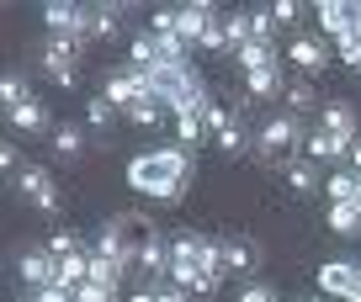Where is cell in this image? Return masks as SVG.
Here are the masks:
<instances>
[{
    "mask_svg": "<svg viewBox=\"0 0 361 302\" xmlns=\"http://www.w3.org/2000/svg\"><path fill=\"white\" fill-rule=\"evenodd\" d=\"M128 186L149 201H180L186 186H192V154L180 144L165 149H144V154L128 159Z\"/></svg>",
    "mask_w": 361,
    "mask_h": 302,
    "instance_id": "1",
    "label": "cell"
},
{
    "mask_svg": "<svg viewBox=\"0 0 361 302\" xmlns=\"http://www.w3.org/2000/svg\"><path fill=\"white\" fill-rule=\"evenodd\" d=\"M303 117L282 112V117H266V127L255 133V154L266 165H293V149H303Z\"/></svg>",
    "mask_w": 361,
    "mask_h": 302,
    "instance_id": "2",
    "label": "cell"
},
{
    "mask_svg": "<svg viewBox=\"0 0 361 302\" xmlns=\"http://www.w3.org/2000/svg\"><path fill=\"white\" fill-rule=\"evenodd\" d=\"M16 191H22V196L32 201L43 218H59V213H64V196H59L54 175H48V170H37V165H27L22 175H16Z\"/></svg>",
    "mask_w": 361,
    "mask_h": 302,
    "instance_id": "3",
    "label": "cell"
},
{
    "mask_svg": "<svg viewBox=\"0 0 361 302\" xmlns=\"http://www.w3.org/2000/svg\"><path fill=\"white\" fill-rule=\"evenodd\" d=\"M319 291L340 302H361V265L356 260H324L319 265Z\"/></svg>",
    "mask_w": 361,
    "mask_h": 302,
    "instance_id": "4",
    "label": "cell"
},
{
    "mask_svg": "<svg viewBox=\"0 0 361 302\" xmlns=\"http://www.w3.org/2000/svg\"><path fill=\"white\" fill-rule=\"evenodd\" d=\"M102 96L112 101L117 112H128V106H133V101L154 96V90H149V75H144V69H112V75L102 80Z\"/></svg>",
    "mask_w": 361,
    "mask_h": 302,
    "instance_id": "5",
    "label": "cell"
},
{
    "mask_svg": "<svg viewBox=\"0 0 361 302\" xmlns=\"http://www.w3.org/2000/svg\"><path fill=\"white\" fill-rule=\"evenodd\" d=\"M85 16H90V6H75V0H48L43 6L48 37H75V43H85Z\"/></svg>",
    "mask_w": 361,
    "mask_h": 302,
    "instance_id": "6",
    "label": "cell"
},
{
    "mask_svg": "<svg viewBox=\"0 0 361 302\" xmlns=\"http://www.w3.org/2000/svg\"><path fill=\"white\" fill-rule=\"evenodd\" d=\"M75 58H80V43H75V37H48L43 54H37V64H43L48 80H59V85H75Z\"/></svg>",
    "mask_w": 361,
    "mask_h": 302,
    "instance_id": "7",
    "label": "cell"
},
{
    "mask_svg": "<svg viewBox=\"0 0 361 302\" xmlns=\"http://www.w3.org/2000/svg\"><path fill=\"white\" fill-rule=\"evenodd\" d=\"M133 270H138V276H144V287H149V281H154V276H170V244H165V239L154 234V228H149V234L138 239Z\"/></svg>",
    "mask_w": 361,
    "mask_h": 302,
    "instance_id": "8",
    "label": "cell"
},
{
    "mask_svg": "<svg viewBox=\"0 0 361 302\" xmlns=\"http://www.w3.org/2000/svg\"><path fill=\"white\" fill-rule=\"evenodd\" d=\"M16 276H22L32 291H48V287H54V276H59V260L48 255V249H27V255L16 260Z\"/></svg>",
    "mask_w": 361,
    "mask_h": 302,
    "instance_id": "9",
    "label": "cell"
},
{
    "mask_svg": "<svg viewBox=\"0 0 361 302\" xmlns=\"http://www.w3.org/2000/svg\"><path fill=\"white\" fill-rule=\"evenodd\" d=\"M260 270V244L255 239H224V276H255Z\"/></svg>",
    "mask_w": 361,
    "mask_h": 302,
    "instance_id": "10",
    "label": "cell"
},
{
    "mask_svg": "<svg viewBox=\"0 0 361 302\" xmlns=\"http://www.w3.org/2000/svg\"><path fill=\"white\" fill-rule=\"evenodd\" d=\"M213 16H218V6H207V0H197V6H176V32H180V43L197 48Z\"/></svg>",
    "mask_w": 361,
    "mask_h": 302,
    "instance_id": "11",
    "label": "cell"
},
{
    "mask_svg": "<svg viewBox=\"0 0 361 302\" xmlns=\"http://www.w3.org/2000/svg\"><path fill=\"white\" fill-rule=\"evenodd\" d=\"M287 58H293V64L303 69V75H324V69H329V58H335V54H329V48L319 43V37H293Z\"/></svg>",
    "mask_w": 361,
    "mask_h": 302,
    "instance_id": "12",
    "label": "cell"
},
{
    "mask_svg": "<svg viewBox=\"0 0 361 302\" xmlns=\"http://www.w3.org/2000/svg\"><path fill=\"white\" fill-rule=\"evenodd\" d=\"M324 196H329V207H356V213H361V175H356V170H335V175H324Z\"/></svg>",
    "mask_w": 361,
    "mask_h": 302,
    "instance_id": "13",
    "label": "cell"
},
{
    "mask_svg": "<svg viewBox=\"0 0 361 302\" xmlns=\"http://www.w3.org/2000/svg\"><path fill=\"white\" fill-rule=\"evenodd\" d=\"M6 117H11V133H54V117H48V106L37 96L22 101V106H11Z\"/></svg>",
    "mask_w": 361,
    "mask_h": 302,
    "instance_id": "14",
    "label": "cell"
},
{
    "mask_svg": "<svg viewBox=\"0 0 361 302\" xmlns=\"http://www.w3.org/2000/svg\"><path fill=\"white\" fill-rule=\"evenodd\" d=\"M314 11H319V27H324V32H335V37L356 32V6H345V0H319Z\"/></svg>",
    "mask_w": 361,
    "mask_h": 302,
    "instance_id": "15",
    "label": "cell"
},
{
    "mask_svg": "<svg viewBox=\"0 0 361 302\" xmlns=\"http://www.w3.org/2000/svg\"><path fill=\"white\" fill-rule=\"evenodd\" d=\"M319 127H324V133H335V138H345V144H356V138H361V133H356V106H350V101H329Z\"/></svg>",
    "mask_w": 361,
    "mask_h": 302,
    "instance_id": "16",
    "label": "cell"
},
{
    "mask_svg": "<svg viewBox=\"0 0 361 302\" xmlns=\"http://www.w3.org/2000/svg\"><path fill=\"white\" fill-rule=\"evenodd\" d=\"M245 96H250V101L287 96V85H282V69H276V64H266V69H250V75H245Z\"/></svg>",
    "mask_w": 361,
    "mask_h": 302,
    "instance_id": "17",
    "label": "cell"
},
{
    "mask_svg": "<svg viewBox=\"0 0 361 302\" xmlns=\"http://www.w3.org/2000/svg\"><path fill=\"white\" fill-rule=\"evenodd\" d=\"M303 154L308 159H350V144L335 133H324V127H314V133L303 138Z\"/></svg>",
    "mask_w": 361,
    "mask_h": 302,
    "instance_id": "18",
    "label": "cell"
},
{
    "mask_svg": "<svg viewBox=\"0 0 361 302\" xmlns=\"http://www.w3.org/2000/svg\"><path fill=\"white\" fill-rule=\"evenodd\" d=\"M319 186H324V175L314 170V159H293V165H287V191H293V196H314Z\"/></svg>",
    "mask_w": 361,
    "mask_h": 302,
    "instance_id": "19",
    "label": "cell"
},
{
    "mask_svg": "<svg viewBox=\"0 0 361 302\" xmlns=\"http://www.w3.org/2000/svg\"><path fill=\"white\" fill-rule=\"evenodd\" d=\"M117 37V6H90L85 16V43H106Z\"/></svg>",
    "mask_w": 361,
    "mask_h": 302,
    "instance_id": "20",
    "label": "cell"
},
{
    "mask_svg": "<svg viewBox=\"0 0 361 302\" xmlns=\"http://www.w3.org/2000/svg\"><path fill=\"white\" fill-rule=\"evenodd\" d=\"M54 154L59 159H80V154H85V133H80L75 122H59L54 127Z\"/></svg>",
    "mask_w": 361,
    "mask_h": 302,
    "instance_id": "21",
    "label": "cell"
},
{
    "mask_svg": "<svg viewBox=\"0 0 361 302\" xmlns=\"http://www.w3.org/2000/svg\"><path fill=\"white\" fill-rule=\"evenodd\" d=\"M176 138H180V149H186V154H197V144L207 138L202 112H180V117H176Z\"/></svg>",
    "mask_w": 361,
    "mask_h": 302,
    "instance_id": "22",
    "label": "cell"
},
{
    "mask_svg": "<svg viewBox=\"0 0 361 302\" xmlns=\"http://www.w3.org/2000/svg\"><path fill=\"white\" fill-rule=\"evenodd\" d=\"M123 117H128L133 127H159V117H165V101H159V96H144V101H133Z\"/></svg>",
    "mask_w": 361,
    "mask_h": 302,
    "instance_id": "23",
    "label": "cell"
},
{
    "mask_svg": "<svg viewBox=\"0 0 361 302\" xmlns=\"http://www.w3.org/2000/svg\"><path fill=\"white\" fill-rule=\"evenodd\" d=\"M314 106H319L314 80H293V85H287V112H293V117H308Z\"/></svg>",
    "mask_w": 361,
    "mask_h": 302,
    "instance_id": "24",
    "label": "cell"
},
{
    "mask_svg": "<svg viewBox=\"0 0 361 302\" xmlns=\"http://www.w3.org/2000/svg\"><path fill=\"white\" fill-rule=\"evenodd\" d=\"M234 64L245 69V75H250V69H266V64H276V48H271V43H245L234 54Z\"/></svg>",
    "mask_w": 361,
    "mask_h": 302,
    "instance_id": "25",
    "label": "cell"
},
{
    "mask_svg": "<svg viewBox=\"0 0 361 302\" xmlns=\"http://www.w3.org/2000/svg\"><path fill=\"white\" fill-rule=\"evenodd\" d=\"M90 281L117 297V287H123V265H112V260H102V255H90Z\"/></svg>",
    "mask_w": 361,
    "mask_h": 302,
    "instance_id": "26",
    "label": "cell"
},
{
    "mask_svg": "<svg viewBox=\"0 0 361 302\" xmlns=\"http://www.w3.org/2000/svg\"><path fill=\"white\" fill-rule=\"evenodd\" d=\"M213 144H218V149H224V154H228V159H239V154H245V149H255V138H250V133H245V127H239V122H228V127H224V133H218V138H213Z\"/></svg>",
    "mask_w": 361,
    "mask_h": 302,
    "instance_id": "27",
    "label": "cell"
},
{
    "mask_svg": "<svg viewBox=\"0 0 361 302\" xmlns=\"http://www.w3.org/2000/svg\"><path fill=\"white\" fill-rule=\"evenodd\" d=\"M117 117H123V112H117V106H112L106 96H90V101H85V122H90V127H102V133H106V127H112Z\"/></svg>",
    "mask_w": 361,
    "mask_h": 302,
    "instance_id": "28",
    "label": "cell"
},
{
    "mask_svg": "<svg viewBox=\"0 0 361 302\" xmlns=\"http://www.w3.org/2000/svg\"><path fill=\"white\" fill-rule=\"evenodd\" d=\"M0 101H6V112L22 106V101H32V90H27V80L16 75V69H6V80H0Z\"/></svg>",
    "mask_w": 361,
    "mask_h": 302,
    "instance_id": "29",
    "label": "cell"
},
{
    "mask_svg": "<svg viewBox=\"0 0 361 302\" xmlns=\"http://www.w3.org/2000/svg\"><path fill=\"white\" fill-rule=\"evenodd\" d=\"M329 228H335L340 239H356L361 234V213L356 207H329Z\"/></svg>",
    "mask_w": 361,
    "mask_h": 302,
    "instance_id": "30",
    "label": "cell"
},
{
    "mask_svg": "<svg viewBox=\"0 0 361 302\" xmlns=\"http://www.w3.org/2000/svg\"><path fill=\"white\" fill-rule=\"evenodd\" d=\"M197 48H202V54H224V48H228V22H224V16L207 22V32H202V43H197Z\"/></svg>",
    "mask_w": 361,
    "mask_h": 302,
    "instance_id": "31",
    "label": "cell"
},
{
    "mask_svg": "<svg viewBox=\"0 0 361 302\" xmlns=\"http://www.w3.org/2000/svg\"><path fill=\"white\" fill-rule=\"evenodd\" d=\"M335 58H340L345 69H356V75H361V32H345V37H340Z\"/></svg>",
    "mask_w": 361,
    "mask_h": 302,
    "instance_id": "32",
    "label": "cell"
},
{
    "mask_svg": "<svg viewBox=\"0 0 361 302\" xmlns=\"http://www.w3.org/2000/svg\"><path fill=\"white\" fill-rule=\"evenodd\" d=\"M228 122H234V117H228L224 112V106H218V101L213 96H207V106H202V127H207V138H218V133H224V127Z\"/></svg>",
    "mask_w": 361,
    "mask_h": 302,
    "instance_id": "33",
    "label": "cell"
},
{
    "mask_svg": "<svg viewBox=\"0 0 361 302\" xmlns=\"http://www.w3.org/2000/svg\"><path fill=\"white\" fill-rule=\"evenodd\" d=\"M303 11H308V6H298V0H276V6H271L276 27H298V22H303Z\"/></svg>",
    "mask_w": 361,
    "mask_h": 302,
    "instance_id": "34",
    "label": "cell"
},
{
    "mask_svg": "<svg viewBox=\"0 0 361 302\" xmlns=\"http://www.w3.org/2000/svg\"><path fill=\"white\" fill-rule=\"evenodd\" d=\"M0 170H6V175H22V149H16V138H6V144H0Z\"/></svg>",
    "mask_w": 361,
    "mask_h": 302,
    "instance_id": "35",
    "label": "cell"
},
{
    "mask_svg": "<svg viewBox=\"0 0 361 302\" xmlns=\"http://www.w3.org/2000/svg\"><path fill=\"white\" fill-rule=\"evenodd\" d=\"M48 255H54V260L80 255V239H75V234H54V239H48Z\"/></svg>",
    "mask_w": 361,
    "mask_h": 302,
    "instance_id": "36",
    "label": "cell"
},
{
    "mask_svg": "<svg viewBox=\"0 0 361 302\" xmlns=\"http://www.w3.org/2000/svg\"><path fill=\"white\" fill-rule=\"evenodd\" d=\"M250 22H255V43H271V37H276V16L271 11H250Z\"/></svg>",
    "mask_w": 361,
    "mask_h": 302,
    "instance_id": "37",
    "label": "cell"
},
{
    "mask_svg": "<svg viewBox=\"0 0 361 302\" xmlns=\"http://www.w3.org/2000/svg\"><path fill=\"white\" fill-rule=\"evenodd\" d=\"M239 302H276V291H271L266 281H245V291H239Z\"/></svg>",
    "mask_w": 361,
    "mask_h": 302,
    "instance_id": "38",
    "label": "cell"
},
{
    "mask_svg": "<svg viewBox=\"0 0 361 302\" xmlns=\"http://www.w3.org/2000/svg\"><path fill=\"white\" fill-rule=\"evenodd\" d=\"M218 281H224V276H213V270H202V276H197V287H192V297H213V291H218Z\"/></svg>",
    "mask_w": 361,
    "mask_h": 302,
    "instance_id": "39",
    "label": "cell"
},
{
    "mask_svg": "<svg viewBox=\"0 0 361 302\" xmlns=\"http://www.w3.org/2000/svg\"><path fill=\"white\" fill-rule=\"evenodd\" d=\"M159 302H186V291H180L176 281H170V287H159Z\"/></svg>",
    "mask_w": 361,
    "mask_h": 302,
    "instance_id": "40",
    "label": "cell"
},
{
    "mask_svg": "<svg viewBox=\"0 0 361 302\" xmlns=\"http://www.w3.org/2000/svg\"><path fill=\"white\" fill-rule=\"evenodd\" d=\"M128 302H159V287H138V291H133Z\"/></svg>",
    "mask_w": 361,
    "mask_h": 302,
    "instance_id": "41",
    "label": "cell"
},
{
    "mask_svg": "<svg viewBox=\"0 0 361 302\" xmlns=\"http://www.w3.org/2000/svg\"><path fill=\"white\" fill-rule=\"evenodd\" d=\"M350 165H356V175H361V138L350 144Z\"/></svg>",
    "mask_w": 361,
    "mask_h": 302,
    "instance_id": "42",
    "label": "cell"
},
{
    "mask_svg": "<svg viewBox=\"0 0 361 302\" xmlns=\"http://www.w3.org/2000/svg\"><path fill=\"white\" fill-rule=\"evenodd\" d=\"M22 302H43V297H37V291H32V297H22Z\"/></svg>",
    "mask_w": 361,
    "mask_h": 302,
    "instance_id": "43",
    "label": "cell"
},
{
    "mask_svg": "<svg viewBox=\"0 0 361 302\" xmlns=\"http://www.w3.org/2000/svg\"><path fill=\"white\" fill-rule=\"evenodd\" d=\"M308 302H319V297H308Z\"/></svg>",
    "mask_w": 361,
    "mask_h": 302,
    "instance_id": "44",
    "label": "cell"
}]
</instances>
